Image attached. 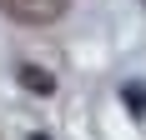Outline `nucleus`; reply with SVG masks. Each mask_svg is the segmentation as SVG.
I'll return each mask as SVG.
<instances>
[{
	"label": "nucleus",
	"mask_w": 146,
	"mask_h": 140,
	"mask_svg": "<svg viewBox=\"0 0 146 140\" xmlns=\"http://www.w3.org/2000/svg\"><path fill=\"white\" fill-rule=\"evenodd\" d=\"M30 140H45V135H30Z\"/></svg>",
	"instance_id": "obj_3"
},
{
	"label": "nucleus",
	"mask_w": 146,
	"mask_h": 140,
	"mask_svg": "<svg viewBox=\"0 0 146 140\" xmlns=\"http://www.w3.org/2000/svg\"><path fill=\"white\" fill-rule=\"evenodd\" d=\"M121 95H126V105H131V115H146V85H141V80H131L126 90H121Z\"/></svg>",
	"instance_id": "obj_2"
},
{
	"label": "nucleus",
	"mask_w": 146,
	"mask_h": 140,
	"mask_svg": "<svg viewBox=\"0 0 146 140\" xmlns=\"http://www.w3.org/2000/svg\"><path fill=\"white\" fill-rule=\"evenodd\" d=\"M15 75H20V85L35 90V95H50V90H56V75H45V70H35V65H20Z\"/></svg>",
	"instance_id": "obj_1"
}]
</instances>
